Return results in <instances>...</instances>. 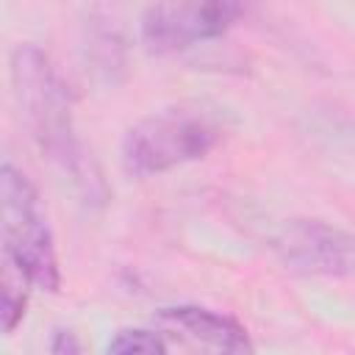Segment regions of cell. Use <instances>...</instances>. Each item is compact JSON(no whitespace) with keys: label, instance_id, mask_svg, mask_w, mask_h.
<instances>
[{"label":"cell","instance_id":"ba28073f","mask_svg":"<svg viewBox=\"0 0 355 355\" xmlns=\"http://www.w3.org/2000/svg\"><path fill=\"white\" fill-rule=\"evenodd\" d=\"M25 280L28 277L11 261H6V272H3V330L6 333H11L25 313V288H22Z\"/></svg>","mask_w":355,"mask_h":355},{"label":"cell","instance_id":"5b68a950","mask_svg":"<svg viewBox=\"0 0 355 355\" xmlns=\"http://www.w3.org/2000/svg\"><path fill=\"white\" fill-rule=\"evenodd\" d=\"M275 252L286 269L300 275H355V236L322 219H294L277 239Z\"/></svg>","mask_w":355,"mask_h":355},{"label":"cell","instance_id":"277c9868","mask_svg":"<svg viewBox=\"0 0 355 355\" xmlns=\"http://www.w3.org/2000/svg\"><path fill=\"white\" fill-rule=\"evenodd\" d=\"M239 3L205 0V3H155L141 14V42L150 53L166 55L186 50L197 42L222 36L239 17Z\"/></svg>","mask_w":355,"mask_h":355},{"label":"cell","instance_id":"6da1fadb","mask_svg":"<svg viewBox=\"0 0 355 355\" xmlns=\"http://www.w3.org/2000/svg\"><path fill=\"white\" fill-rule=\"evenodd\" d=\"M11 83L22 119L39 150L83 186L86 194H92V189L100 186V175L92 169V158L75 133L72 97L50 58L36 44H19L11 53Z\"/></svg>","mask_w":355,"mask_h":355},{"label":"cell","instance_id":"7a4b0ae2","mask_svg":"<svg viewBox=\"0 0 355 355\" xmlns=\"http://www.w3.org/2000/svg\"><path fill=\"white\" fill-rule=\"evenodd\" d=\"M225 125L205 103H178L136 122L122 141V164L136 178H150L205 158L222 141Z\"/></svg>","mask_w":355,"mask_h":355},{"label":"cell","instance_id":"3957f363","mask_svg":"<svg viewBox=\"0 0 355 355\" xmlns=\"http://www.w3.org/2000/svg\"><path fill=\"white\" fill-rule=\"evenodd\" d=\"M0 191L6 261H11L28 277V283L44 291H58L61 269L36 186L14 164L6 161L0 169Z\"/></svg>","mask_w":355,"mask_h":355},{"label":"cell","instance_id":"9c48e42d","mask_svg":"<svg viewBox=\"0 0 355 355\" xmlns=\"http://www.w3.org/2000/svg\"><path fill=\"white\" fill-rule=\"evenodd\" d=\"M50 355H83V347L72 330H55L50 341Z\"/></svg>","mask_w":355,"mask_h":355},{"label":"cell","instance_id":"52a82bcc","mask_svg":"<svg viewBox=\"0 0 355 355\" xmlns=\"http://www.w3.org/2000/svg\"><path fill=\"white\" fill-rule=\"evenodd\" d=\"M105 355H166V344L153 330H119L108 341Z\"/></svg>","mask_w":355,"mask_h":355},{"label":"cell","instance_id":"8992f818","mask_svg":"<svg viewBox=\"0 0 355 355\" xmlns=\"http://www.w3.org/2000/svg\"><path fill=\"white\" fill-rule=\"evenodd\" d=\"M155 324L183 355H255L247 330L236 319L200 305L161 308Z\"/></svg>","mask_w":355,"mask_h":355}]
</instances>
